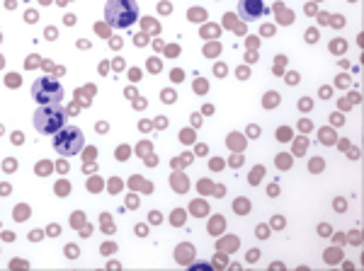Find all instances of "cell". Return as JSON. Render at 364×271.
<instances>
[{
	"label": "cell",
	"mask_w": 364,
	"mask_h": 271,
	"mask_svg": "<svg viewBox=\"0 0 364 271\" xmlns=\"http://www.w3.org/2000/svg\"><path fill=\"white\" fill-rule=\"evenodd\" d=\"M316 39H318V32H314V29H309V32H306V41H309V44H314Z\"/></svg>",
	"instance_id": "ba28073f"
},
{
	"label": "cell",
	"mask_w": 364,
	"mask_h": 271,
	"mask_svg": "<svg viewBox=\"0 0 364 271\" xmlns=\"http://www.w3.org/2000/svg\"><path fill=\"white\" fill-rule=\"evenodd\" d=\"M287 82H289V85H296V82H299V75H296V73H289V75H287Z\"/></svg>",
	"instance_id": "9c48e42d"
},
{
	"label": "cell",
	"mask_w": 364,
	"mask_h": 271,
	"mask_svg": "<svg viewBox=\"0 0 364 271\" xmlns=\"http://www.w3.org/2000/svg\"><path fill=\"white\" fill-rule=\"evenodd\" d=\"M257 238H262V240L267 238V228H265V226H260V228H257Z\"/></svg>",
	"instance_id": "30bf717a"
},
{
	"label": "cell",
	"mask_w": 364,
	"mask_h": 271,
	"mask_svg": "<svg viewBox=\"0 0 364 271\" xmlns=\"http://www.w3.org/2000/svg\"><path fill=\"white\" fill-rule=\"evenodd\" d=\"M85 145L83 131L75 126H63L61 131L54 133V148L58 155H78Z\"/></svg>",
	"instance_id": "3957f363"
},
{
	"label": "cell",
	"mask_w": 364,
	"mask_h": 271,
	"mask_svg": "<svg viewBox=\"0 0 364 271\" xmlns=\"http://www.w3.org/2000/svg\"><path fill=\"white\" fill-rule=\"evenodd\" d=\"M15 218H17V221H25V218H27V211L17 206V209H15Z\"/></svg>",
	"instance_id": "52a82bcc"
},
{
	"label": "cell",
	"mask_w": 364,
	"mask_h": 271,
	"mask_svg": "<svg viewBox=\"0 0 364 271\" xmlns=\"http://www.w3.org/2000/svg\"><path fill=\"white\" fill-rule=\"evenodd\" d=\"M248 259H252V262H255V259H257V250H250V255H248Z\"/></svg>",
	"instance_id": "4fadbf2b"
},
{
	"label": "cell",
	"mask_w": 364,
	"mask_h": 271,
	"mask_svg": "<svg viewBox=\"0 0 364 271\" xmlns=\"http://www.w3.org/2000/svg\"><path fill=\"white\" fill-rule=\"evenodd\" d=\"M34 128L39 133H46V136H54L56 131H61L66 126V114L58 109V104H44L34 111Z\"/></svg>",
	"instance_id": "7a4b0ae2"
},
{
	"label": "cell",
	"mask_w": 364,
	"mask_h": 271,
	"mask_svg": "<svg viewBox=\"0 0 364 271\" xmlns=\"http://www.w3.org/2000/svg\"><path fill=\"white\" fill-rule=\"evenodd\" d=\"M269 104H272V107H274V104H279V95H277V92H267V107H269Z\"/></svg>",
	"instance_id": "8992f818"
},
{
	"label": "cell",
	"mask_w": 364,
	"mask_h": 271,
	"mask_svg": "<svg viewBox=\"0 0 364 271\" xmlns=\"http://www.w3.org/2000/svg\"><path fill=\"white\" fill-rule=\"evenodd\" d=\"M105 20L117 29H127L139 20L136 0H107L105 5Z\"/></svg>",
	"instance_id": "6da1fadb"
},
{
	"label": "cell",
	"mask_w": 364,
	"mask_h": 271,
	"mask_svg": "<svg viewBox=\"0 0 364 271\" xmlns=\"http://www.w3.org/2000/svg\"><path fill=\"white\" fill-rule=\"evenodd\" d=\"M333 140V131H323V143H331Z\"/></svg>",
	"instance_id": "8fae6325"
},
{
	"label": "cell",
	"mask_w": 364,
	"mask_h": 271,
	"mask_svg": "<svg viewBox=\"0 0 364 271\" xmlns=\"http://www.w3.org/2000/svg\"><path fill=\"white\" fill-rule=\"evenodd\" d=\"M32 97L37 99V104H58L63 99V87L61 82L54 78H39L32 85Z\"/></svg>",
	"instance_id": "277c9868"
},
{
	"label": "cell",
	"mask_w": 364,
	"mask_h": 271,
	"mask_svg": "<svg viewBox=\"0 0 364 271\" xmlns=\"http://www.w3.org/2000/svg\"><path fill=\"white\" fill-rule=\"evenodd\" d=\"M257 179H260V170H255V175H250V184H255Z\"/></svg>",
	"instance_id": "7c38bea8"
},
{
	"label": "cell",
	"mask_w": 364,
	"mask_h": 271,
	"mask_svg": "<svg viewBox=\"0 0 364 271\" xmlns=\"http://www.w3.org/2000/svg\"><path fill=\"white\" fill-rule=\"evenodd\" d=\"M238 13L243 20H257V17L265 13V5H262V0H240Z\"/></svg>",
	"instance_id": "5b68a950"
}]
</instances>
